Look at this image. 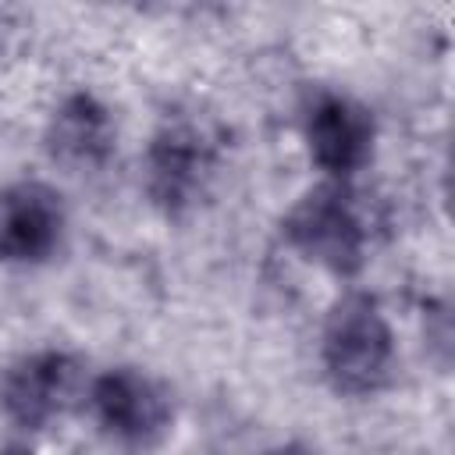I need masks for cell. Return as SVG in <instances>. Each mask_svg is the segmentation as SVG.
Segmentation results:
<instances>
[{
	"label": "cell",
	"instance_id": "ba28073f",
	"mask_svg": "<svg viewBox=\"0 0 455 455\" xmlns=\"http://www.w3.org/2000/svg\"><path fill=\"white\" fill-rule=\"evenodd\" d=\"M46 149L68 171H92L107 164L114 153V124L107 107L89 92L68 96L50 117Z\"/></svg>",
	"mask_w": 455,
	"mask_h": 455
},
{
	"label": "cell",
	"instance_id": "7a4b0ae2",
	"mask_svg": "<svg viewBox=\"0 0 455 455\" xmlns=\"http://www.w3.org/2000/svg\"><path fill=\"white\" fill-rule=\"evenodd\" d=\"M284 235L299 252L334 274H355L363 267L366 228L341 185H320L306 192L288 210Z\"/></svg>",
	"mask_w": 455,
	"mask_h": 455
},
{
	"label": "cell",
	"instance_id": "8992f818",
	"mask_svg": "<svg viewBox=\"0 0 455 455\" xmlns=\"http://www.w3.org/2000/svg\"><path fill=\"white\" fill-rule=\"evenodd\" d=\"M64 235V203L43 181H14L0 192V259L43 263Z\"/></svg>",
	"mask_w": 455,
	"mask_h": 455
},
{
	"label": "cell",
	"instance_id": "52a82bcc",
	"mask_svg": "<svg viewBox=\"0 0 455 455\" xmlns=\"http://www.w3.org/2000/svg\"><path fill=\"white\" fill-rule=\"evenodd\" d=\"M309 156L331 178L355 174L373 153V117L363 103L341 92H323L306 114Z\"/></svg>",
	"mask_w": 455,
	"mask_h": 455
},
{
	"label": "cell",
	"instance_id": "277c9868",
	"mask_svg": "<svg viewBox=\"0 0 455 455\" xmlns=\"http://www.w3.org/2000/svg\"><path fill=\"white\" fill-rule=\"evenodd\" d=\"M78 384V363L68 352L43 348L14 359L0 373V409L21 430H39L64 412Z\"/></svg>",
	"mask_w": 455,
	"mask_h": 455
},
{
	"label": "cell",
	"instance_id": "5b68a950",
	"mask_svg": "<svg viewBox=\"0 0 455 455\" xmlns=\"http://www.w3.org/2000/svg\"><path fill=\"white\" fill-rule=\"evenodd\" d=\"M213 178V146L192 124H167L146 153V192L164 213L199 203Z\"/></svg>",
	"mask_w": 455,
	"mask_h": 455
},
{
	"label": "cell",
	"instance_id": "3957f363",
	"mask_svg": "<svg viewBox=\"0 0 455 455\" xmlns=\"http://www.w3.org/2000/svg\"><path fill=\"white\" fill-rule=\"evenodd\" d=\"M89 405L96 423L128 444H153L171 430V398L142 370L117 366L92 380Z\"/></svg>",
	"mask_w": 455,
	"mask_h": 455
},
{
	"label": "cell",
	"instance_id": "6da1fadb",
	"mask_svg": "<svg viewBox=\"0 0 455 455\" xmlns=\"http://www.w3.org/2000/svg\"><path fill=\"white\" fill-rule=\"evenodd\" d=\"M395 366V334L370 295H345L323 327V370L345 395H373Z\"/></svg>",
	"mask_w": 455,
	"mask_h": 455
}]
</instances>
